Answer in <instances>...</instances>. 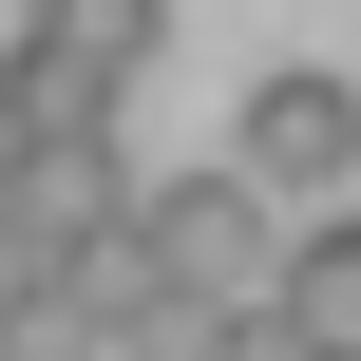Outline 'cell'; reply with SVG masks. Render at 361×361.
Instances as JSON below:
<instances>
[{
	"instance_id": "1",
	"label": "cell",
	"mask_w": 361,
	"mask_h": 361,
	"mask_svg": "<svg viewBox=\"0 0 361 361\" xmlns=\"http://www.w3.org/2000/svg\"><path fill=\"white\" fill-rule=\"evenodd\" d=\"M114 267H133L171 324H228V305H267L286 209H267L247 171H152V190H133V228H114Z\"/></svg>"
},
{
	"instance_id": "2",
	"label": "cell",
	"mask_w": 361,
	"mask_h": 361,
	"mask_svg": "<svg viewBox=\"0 0 361 361\" xmlns=\"http://www.w3.org/2000/svg\"><path fill=\"white\" fill-rule=\"evenodd\" d=\"M133 190H152V171H133L114 133H57V152H0V228L38 247V286H76V267H95L114 228H133Z\"/></svg>"
},
{
	"instance_id": "3",
	"label": "cell",
	"mask_w": 361,
	"mask_h": 361,
	"mask_svg": "<svg viewBox=\"0 0 361 361\" xmlns=\"http://www.w3.org/2000/svg\"><path fill=\"white\" fill-rule=\"evenodd\" d=\"M228 171H247V190H361V76H324V57L247 76V133H228Z\"/></svg>"
},
{
	"instance_id": "4",
	"label": "cell",
	"mask_w": 361,
	"mask_h": 361,
	"mask_svg": "<svg viewBox=\"0 0 361 361\" xmlns=\"http://www.w3.org/2000/svg\"><path fill=\"white\" fill-rule=\"evenodd\" d=\"M267 324H286L305 361H361V209L286 228V267H267Z\"/></svg>"
},
{
	"instance_id": "5",
	"label": "cell",
	"mask_w": 361,
	"mask_h": 361,
	"mask_svg": "<svg viewBox=\"0 0 361 361\" xmlns=\"http://www.w3.org/2000/svg\"><path fill=\"white\" fill-rule=\"evenodd\" d=\"M19 38H38V57H76V76H114V95H133V57H152V38H171V0H19Z\"/></svg>"
}]
</instances>
